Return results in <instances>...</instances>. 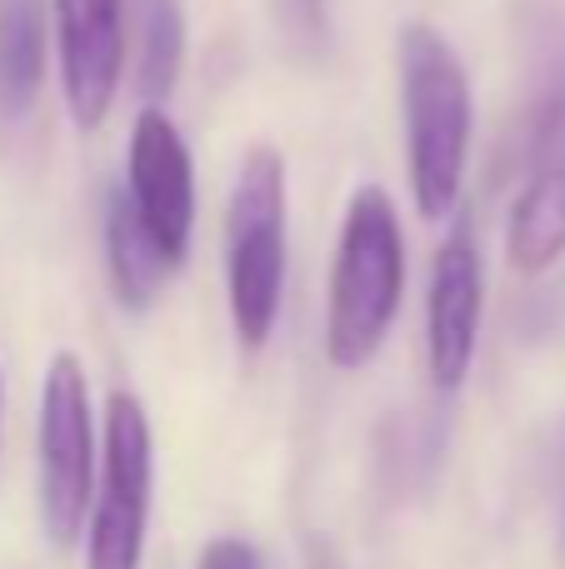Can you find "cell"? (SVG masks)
I'll use <instances>...</instances> for the list:
<instances>
[{"label":"cell","instance_id":"6","mask_svg":"<svg viewBox=\"0 0 565 569\" xmlns=\"http://www.w3.org/2000/svg\"><path fill=\"white\" fill-rule=\"evenodd\" d=\"M36 455H40V525L66 550L86 530L90 495H96V410H90L86 370L70 350H60L46 365L40 385V425H36Z\"/></svg>","mask_w":565,"mask_h":569},{"label":"cell","instance_id":"3","mask_svg":"<svg viewBox=\"0 0 565 569\" xmlns=\"http://www.w3.org/2000/svg\"><path fill=\"white\" fill-rule=\"evenodd\" d=\"M406 295V236L380 186L350 196L336 240L326 295V360L336 370H360L376 360Z\"/></svg>","mask_w":565,"mask_h":569},{"label":"cell","instance_id":"13","mask_svg":"<svg viewBox=\"0 0 565 569\" xmlns=\"http://www.w3.org/2000/svg\"><path fill=\"white\" fill-rule=\"evenodd\" d=\"M276 20L300 50H320L326 46V0H276Z\"/></svg>","mask_w":565,"mask_h":569},{"label":"cell","instance_id":"14","mask_svg":"<svg viewBox=\"0 0 565 569\" xmlns=\"http://www.w3.org/2000/svg\"><path fill=\"white\" fill-rule=\"evenodd\" d=\"M196 569H266L260 550L250 540H236V535H220L200 550V565Z\"/></svg>","mask_w":565,"mask_h":569},{"label":"cell","instance_id":"10","mask_svg":"<svg viewBox=\"0 0 565 569\" xmlns=\"http://www.w3.org/2000/svg\"><path fill=\"white\" fill-rule=\"evenodd\" d=\"M106 270H110V290H116V300L126 310H150L160 284L176 276L170 260L156 250V240L146 236V226L136 220L126 190H116L106 200Z\"/></svg>","mask_w":565,"mask_h":569},{"label":"cell","instance_id":"2","mask_svg":"<svg viewBox=\"0 0 565 569\" xmlns=\"http://www.w3.org/2000/svg\"><path fill=\"white\" fill-rule=\"evenodd\" d=\"M521 36L531 60V136L506 256L521 276H541L565 256V20L551 6H531Z\"/></svg>","mask_w":565,"mask_h":569},{"label":"cell","instance_id":"5","mask_svg":"<svg viewBox=\"0 0 565 569\" xmlns=\"http://www.w3.org/2000/svg\"><path fill=\"white\" fill-rule=\"evenodd\" d=\"M150 485H156V440H150L146 405L130 390H116L106 400V430H100L86 569H140L150 525Z\"/></svg>","mask_w":565,"mask_h":569},{"label":"cell","instance_id":"8","mask_svg":"<svg viewBox=\"0 0 565 569\" xmlns=\"http://www.w3.org/2000/svg\"><path fill=\"white\" fill-rule=\"evenodd\" d=\"M480 310H486V260L470 220H456L430 260L426 290V365L440 395H456L476 365Z\"/></svg>","mask_w":565,"mask_h":569},{"label":"cell","instance_id":"15","mask_svg":"<svg viewBox=\"0 0 565 569\" xmlns=\"http://www.w3.org/2000/svg\"><path fill=\"white\" fill-rule=\"evenodd\" d=\"M556 495H561V535H565V425L556 430Z\"/></svg>","mask_w":565,"mask_h":569},{"label":"cell","instance_id":"1","mask_svg":"<svg viewBox=\"0 0 565 569\" xmlns=\"http://www.w3.org/2000/svg\"><path fill=\"white\" fill-rule=\"evenodd\" d=\"M400 116H406V166L420 220H446L460 200L470 160L476 100L456 46L426 20L400 26Z\"/></svg>","mask_w":565,"mask_h":569},{"label":"cell","instance_id":"12","mask_svg":"<svg viewBox=\"0 0 565 569\" xmlns=\"http://www.w3.org/2000/svg\"><path fill=\"white\" fill-rule=\"evenodd\" d=\"M186 66V10L180 0H136V90L156 106L176 90Z\"/></svg>","mask_w":565,"mask_h":569},{"label":"cell","instance_id":"9","mask_svg":"<svg viewBox=\"0 0 565 569\" xmlns=\"http://www.w3.org/2000/svg\"><path fill=\"white\" fill-rule=\"evenodd\" d=\"M56 6V50L60 90L70 120L96 130L126 70V0H50Z\"/></svg>","mask_w":565,"mask_h":569},{"label":"cell","instance_id":"4","mask_svg":"<svg viewBox=\"0 0 565 569\" xmlns=\"http://www.w3.org/2000/svg\"><path fill=\"white\" fill-rule=\"evenodd\" d=\"M226 295L240 350L270 345L286 295V160L256 146L240 160L226 206Z\"/></svg>","mask_w":565,"mask_h":569},{"label":"cell","instance_id":"7","mask_svg":"<svg viewBox=\"0 0 565 569\" xmlns=\"http://www.w3.org/2000/svg\"><path fill=\"white\" fill-rule=\"evenodd\" d=\"M126 200L170 270L186 266L190 226H196V166H190L186 136L160 106H146L130 126L126 156Z\"/></svg>","mask_w":565,"mask_h":569},{"label":"cell","instance_id":"11","mask_svg":"<svg viewBox=\"0 0 565 569\" xmlns=\"http://www.w3.org/2000/svg\"><path fill=\"white\" fill-rule=\"evenodd\" d=\"M46 80V10L40 0H0V116L20 120Z\"/></svg>","mask_w":565,"mask_h":569}]
</instances>
